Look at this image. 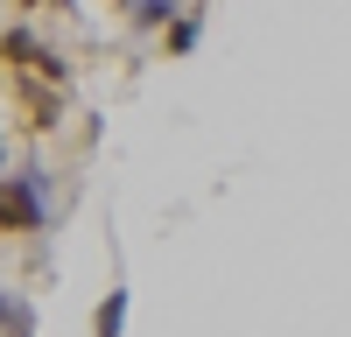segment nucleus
I'll use <instances>...</instances> for the list:
<instances>
[{"instance_id":"3","label":"nucleus","mask_w":351,"mask_h":337,"mask_svg":"<svg viewBox=\"0 0 351 337\" xmlns=\"http://www.w3.org/2000/svg\"><path fill=\"white\" fill-rule=\"evenodd\" d=\"M127 14H134L141 28H169V21H176V0H127Z\"/></svg>"},{"instance_id":"1","label":"nucleus","mask_w":351,"mask_h":337,"mask_svg":"<svg viewBox=\"0 0 351 337\" xmlns=\"http://www.w3.org/2000/svg\"><path fill=\"white\" fill-rule=\"evenodd\" d=\"M0 232H43V168L0 176Z\"/></svg>"},{"instance_id":"5","label":"nucleus","mask_w":351,"mask_h":337,"mask_svg":"<svg viewBox=\"0 0 351 337\" xmlns=\"http://www.w3.org/2000/svg\"><path fill=\"white\" fill-rule=\"evenodd\" d=\"M0 330H8V337H28V302L0 295Z\"/></svg>"},{"instance_id":"2","label":"nucleus","mask_w":351,"mask_h":337,"mask_svg":"<svg viewBox=\"0 0 351 337\" xmlns=\"http://www.w3.org/2000/svg\"><path fill=\"white\" fill-rule=\"evenodd\" d=\"M0 56H14V64H21L28 77H43V84H64V64H56L28 28H8V36H0Z\"/></svg>"},{"instance_id":"4","label":"nucleus","mask_w":351,"mask_h":337,"mask_svg":"<svg viewBox=\"0 0 351 337\" xmlns=\"http://www.w3.org/2000/svg\"><path fill=\"white\" fill-rule=\"evenodd\" d=\"M120 330H127V295L112 288V295L99 302V337H120Z\"/></svg>"},{"instance_id":"6","label":"nucleus","mask_w":351,"mask_h":337,"mask_svg":"<svg viewBox=\"0 0 351 337\" xmlns=\"http://www.w3.org/2000/svg\"><path fill=\"white\" fill-rule=\"evenodd\" d=\"M190 42H197V21L183 14V21H176V28H169V49H190Z\"/></svg>"}]
</instances>
